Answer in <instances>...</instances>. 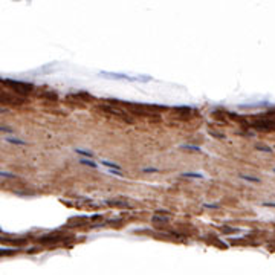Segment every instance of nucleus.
<instances>
[{
    "instance_id": "nucleus-11",
    "label": "nucleus",
    "mask_w": 275,
    "mask_h": 275,
    "mask_svg": "<svg viewBox=\"0 0 275 275\" xmlns=\"http://www.w3.org/2000/svg\"><path fill=\"white\" fill-rule=\"evenodd\" d=\"M6 141H8V142H11V144H18V145H26V142H25V141H20V139H14V138H6Z\"/></svg>"
},
{
    "instance_id": "nucleus-12",
    "label": "nucleus",
    "mask_w": 275,
    "mask_h": 275,
    "mask_svg": "<svg viewBox=\"0 0 275 275\" xmlns=\"http://www.w3.org/2000/svg\"><path fill=\"white\" fill-rule=\"evenodd\" d=\"M256 149H257V150H260V152H265V153H272V152H274L271 147H266V145H257Z\"/></svg>"
},
{
    "instance_id": "nucleus-9",
    "label": "nucleus",
    "mask_w": 275,
    "mask_h": 275,
    "mask_svg": "<svg viewBox=\"0 0 275 275\" xmlns=\"http://www.w3.org/2000/svg\"><path fill=\"white\" fill-rule=\"evenodd\" d=\"M185 178H194V179H203V175L199 173H183Z\"/></svg>"
},
{
    "instance_id": "nucleus-10",
    "label": "nucleus",
    "mask_w": 275,
    "mask_h": 275,
    "mask_svg": "<svg viewBox=\"0 0 275 275\" xmlns=\"http://www.w3.org/2000/svg\"><path fill=\"white\" fill-rule=\"evenodd\" d=\"M240 178L242 179H245V181H249V182H260V179L259 178H252V176H246V175H240Z\"/></svg>"
},
{
    "instance_id": "nucleus-14",
    "label": "nucleus",
    "mask_w": 275,
    "mask_h": 275,
    "mask_svg": "<svg viewBox=\"0 0 275 275\" xmlns=\"http://www.w3.org/2000/svg\"><path fill=\"white\" fill-rule=\"evenodd\" d=\"M153 222H161V223H167L168 217H161V216H153Z\"/></svg>"
},
{
    "instance_id": "nucleus-1",
    "label": "nucleus",
    "mask_w": 275,
    "mask_h": 275,
    "mask_svg": "<svg viewBox=\"0 0 275 275\" xmlns=\"http://www.w3.org/2000/svg\"><path fill=\"white\" fill-rule=\"evenodd\" d=\"M2 84L9 86L12 91L18 95H26L29 92H32L34 86L31 83H23V81H17V80H9V78H2Z\"/></svg>"
},
{
    "instance_id": "nucleus-2",
    "label": "nucleus",
    "mask_w": 275,
    "mask_h": 275,
    "mask_svg": "<svg viewBox=\"0 0 275 275\" xmlns=\"http://www.w3.org/2000/svg\"><path fill=\"white\" fill-rule=\"evenodd\" d=\"M256 130H260V132H271V130H275V119H271L269 115H263L260 118H257L252 125Z\"/></svg>"
},
{
    "instance_id": "nucleus-16",
    "label": "nucleus",
    "mask_w": 275,
    "mask_h": 275,
    "mask_svg": "<svg viewBox=\"0 0 275 275\" xmlns=\"http://www.w3.org/2000/svg\"><path fill=\"white\" fill-rule=\"evenodd\" d=\"M14 252H17V249H3V248H2V251H0L2 256H11V254H14Z\"/></svg>"
},
{
    "instance_id": "nucleus-3",
    "label": "nucleus",
    "mask_w": 275,
    "mask_h": 275,
    "mask_svg": "<svg viewBox=\"0 0 275 275\" xmlns=\"http://www.w3.org/2000/svg\"><path fill=\"white\" fill-rule=\"evenodd\" d=\"M99 75H104V77H107V78H115V80H127V81H150L152 80V77H145V78H132V77H129V75H124V74H115V72H105V71H102V72H99Z\"/></svg>"
},
{
    "instance_id": "nucleus-5",
    "label": "nucleus",
    "mask_w": 275,
    "mask_h": 275,
    "mask_svg": "<svg viewBox=\"0 0 275 275\" xmlns=\"http://www.w3.org/2000/svg\"><path fill=\"white\" fill-rule=\"evenodd\" d=\"M60 240H63V237H60L58 234H48V236H45V237L40 239L41 243H57V242H60Z\"/></svg>"
},
{
    "instance_id": "nucleus-13",
    "label": "nucleus",
    "mask_w": 275,
    "mask_h": 275,
    "mask_svg": "<svg viewBox=\"0 0 275 275\" xmlns=\"http://www.w3.org/2000/svg\"><path fill=\"white\" fill-rule=\"evenodd\" d=\"M181 149H185V150H191V152H202L199 147H196V145H186V144H183Z\"/></svg>"
},
{
    "instance_id": "nucleus-18",
    "label": "nucleus",
    "mask_w": 275,
    "mask_h": 275,
    "mask_svg": "<svg viewBox=\"0 0 275 275\" xmlns=\"http://www.w3.org/2000/svg\"><path fill=\"white\" fill-rule=\"evenodd\" d=\"M75 152H77L78 155H83V156H88V158H92V156H93L91 152H86V150H80V149H77Z\"/></svg>"
},
{
    "instance_id": "nucleus-4",
    "label": "nucleus",
    "mask_w": 275,
    "mask_h": 275,
    "mask_svg": "<svg viewBox=\"0 0 275 275\" xmlns=\"http://www.w3.org/2000/svg\"><path fill=\"white\" fill-rule=\"evenodd\" d=\"M18 95V93H17ZM14 96V95H9L8 92H3L2 91V102H8V104H14V105H20V104H23V95H20V96Z\"/></svg>"
},
{
    "instance_id": "nucleus-20",
    "label": "nucleus",
    "mask_w": 275,
    "mask_h": 275,
    "mask_svg": "<svg viewBox=\"0 0 275 275\" xmlns=\"http://www.w3.org/2000/svg\"><path fill=\"white\" fill-rule=\"evenodd\" d=\"M205 208H211V209H217V208H219V205H213V203H206V205H205Z\"/></svg>"
},
{
    "instance_id": "nucleus-19",
    "label": "nucleus",
    "mask_w": 275,
    "mask_h": 275,
    "mask_svg": "<svg viewBox=\"0 0 275 275\" xmlns=\"http://www.w3.org/2000/svg\"><path fill=\"white\" fill-rule=\"evenodd\" d=\"M142 172H144V173H158L159 170H158V168H144Z\"/></svg>"
},
{
    "instance_id": "nucleus-8",
    "label": "nucleus",
    "mask_w": 275,
    "mask_h": 275,
    "mask_svg": "<svg viewBox=\"0 0 275 275\" xmlns=\"http://www.w3.org/2000/svg\"><path fill=\"white\" fill-rule=\"evenodd\" d=\"M101 164H102V165H105V167H109V168L121 170V167H119L118 164H113V162H109V161H101Z\"/></svg>"
},
{
    "instance_id": "nucleus-21",
    "label": "nucleus",
    "mask_w": 275,
    "mask_h": 275,
    "mask_svg": "<svg viewBox=\"0 0 275 275\" xmlns=\"http://www.w3.org/2000/svg\"><path fill=\"white\" fill-rule=\"evenodd\" d=\"M0 175H2V178H15V176H12V175H9V173H5V172H2Z\"/></svg>"
},
{
    "instance_id": "nucleus-24",
    "label": "nucleus",
    "mask_w": 275,
    "mask_h": 275,
    "mask_svg": "<svg viewBox=\"0 0 275 275\" xmlns=\"http://www.w3.org/2000/svg\"><path fill=\"white\" fill-rule=\"evenodd\" d=\"M156 214H168V211H165V209H158Z\"/></svg>"
},
{
    "instance_id": "nucleus-25",
    "label": "nucleus",
    "mask_w": 275,
    "mask_h": 275,
    "mask_svg": "<svg viewBox=\"0 0 275 275\" xmlns=\"http://www.w3.org/2000/svg\"><path fill=\"white\" fill-rule=\"evenodd\" d=\"M274 173H275V170H274Z\"/></svg>"
},
{
    "instance_id": "nucleus-7",
    "label": "nucleus",
    "mask_w": 275,
    "mask_h": 275,
    "mask_svg": "<svg viewBox=\"0 0 275 275\" xmlns=\"http://www.w3.org/2000/svg\"><path fill=\"white\" fill-rule=\"evenodd\" d=\"M107 205H112V206H124V208H129L127 202H124V200H107Z\"/></svg>"
},
{
    "instance_id": "nucleus-17",
    "label": "nucleus",
    "mask_w": 275,
    "mask_h": 275,
    "mask_svg": "<svg viewBox=\"0 0 275 275\" xmlns=\"http://www.w3.org/2000/svg\"><path fill=\"white\" fill-rule=\"evenodd\" d=\"M209 135L216 136L217 139H223V138H225V135H222V133H219V132H214V130H211V129H209Z\"/></svg>"
},
{
    "instance_id": "nucleus-23",
    "label": "nucleus",
    "mask_w": 275,
    "mask_h": 275,
    "mask_svg": "<svg viewBox=\"0 0 275 275\" xmlns=\"http://www.w3.org/2000/svg\"><path fill=\"white\" fill-rule=\"evenodd\" d=\"M2 132H6V133H11L12 130H11V129H8V127H3V125H2Z\"/></svg>"
},
{
    "instance_id": "nucleus-15",
    "label": "nucleus",
    "mask_w": 275,
    "mask_h": 275,
    "mask_svg": "<svg viewBox=\"0 0 275 275\" xmlns=\"http://www.w3.org/2000/svg\"><path fill=\"white\" fill-rule=\"evenodd\" d=\"M80 162H81V164H84V165H89V167H92V168H96V164H95L93 161H91V159H81Z\"/></svg>"
},
{
    "instance_id": "nucleus-6",
    "label": "nucleus",
    "mask_w": 275,
    "mask_h": 275,
    "mask_svg": "<svg viewBox=\"0 0 275 275\" xmlns=\"http://www.w3.org/2000/svg\"><path fill=\"white\" fill-rule=\"evenodd\" d=\"M38 96H41V98H45V99H48V101H58V95L52 91L40 92Z\"/></svg>"
},
{
    "instance_id": "nucleus-22",
    "label": "nucleus",
    "mask_w": 275,
    "mask_h": 275,
    "mask_svg": "<svg viewBox=\"0 0 275 275\" xmlns=\"http://www.w3.org/2000/svg\"><path fill=\"white\" fill-rule=\"evenodd\" d=\"M265 206H274L275 208V202H263Z\"/></svg>"
}]
</instances>
